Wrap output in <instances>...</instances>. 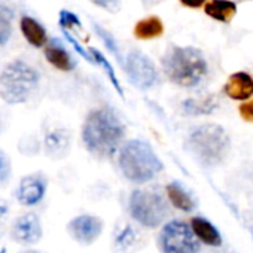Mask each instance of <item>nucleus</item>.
<instances>
[{
  "label": "nucleus",
  "instance_id": "f257e3e1",
  "mask_svg": "<svg viewBox=\"0 0 253 253\" xmlns=\"http://www.w3.org/2000/svg\"><path fill=\"white\" fill-rule=\"evenodd\" d=\"M124 136V124L110 107L92 110L82 126V140L86 149L100 158L113 157Z\"/></svg>",
  "mask_w": 253,
  "mask_h": 253
},
{
  "label": "nucleus",
  "instance_id": "f03ea898",
  "mask_svg": "<svg viewBox=\"0 0 253 253\" xmlns=\"http://www.w3.org/2000/svg\"><path fill=\"white\" fill-rule=\"evenodd\" d=\"M167 78L179 86H197L207 75V61L203 52L192 46H171L163 58Z\"/></svg>",
  "mask_w": 253,
  "mask_h": 253
},
{
  "label": "nucleus",
  "instance_id": "7ed1b4c3",
  "mask_svg": "<svg viewBox=\"0 0 253 253\" xmlns=\"http://www.w3.org/2000/svg\"><path fill=\"white\" fill-rule=\"evenodd\" d=\"M119 167L128 180L145 183L152 180L163 170V163L149 143L143 140H130L119 152Z\"/></svg>",
  "mask_w": 253,
  "mask_h": 253
},
{
  "label": "nucleus",
  "instance_id": "20e7f679",
  "mask_svg": "<svg viewBox=\"0 0 253 253\" xmlns=\"http://www.w3.org/2000/svg\"><path fill=\"white\" fill-rule=\"evenodd\" d=\"M188 149L206 166L220 164L229 152V137L217 124L198 125L189 133Z\"/></svg>",
  "mask_w": 253,
  "mask_h": 253
},
{
  "label": "nucleus",
  "instance_id": "39448f33",
  "mask_svg": "<svg viewBox=\"0 0 253 253\" xmlns=\"http://www.w3.org/2000/svg\"><path fill=\"white\" fill-rule=\"evenodd\" d=\"M39 81L36 69L23 60H15L0 73V95L9 104L26 103L36 91Z\"/></svg>",
  "mask_w": 253,
  "mask_h": 253
},
{
  "label": "nucleus",
  "instance_id": "423d86ee",
  "mask_svg": "<svg viewBox=\"0 0 253 253\" xmlns=\"http://www.w3.org/2000/svg\"><path fill=\"white\" fill-rule=\"evenodd\" d=\"M130 213L133 219L148 228L160 226L169 213L164 197L152 189H137L130 197Z\"/></svg>",
  "mask_w": 253,
  "mask_h": 253
},
{
  "label": "nucleus",
  "instance_id": "0eeeda50",
  "mask_svg": "<svg viewBox=\"0 0 253 253\" xmlns=\"http://www.w3.org/2000/svg\"><path fill=\"white\" fill-rule=\"evenodd\" d=\"M158 241L163 253H198L201 247L191 225L183 220L167 222Z\"/></svg>",
  "mask_w": 253,
  "mask_h": 253
},
{
  "label": "nucleus",
  "instance_id": "6e6552de",
  "mask_svg": "<svg viewBox=\"0 0 253 253\" xmlns=\"http://www.w3.org/2000/svg\"><path fill=\"white\" fill-rule=\"evenodd\" d=\"M130 81L140 89H149L158 81V73L154 63L140 51H131L124 63Z\"/></svg>",
  "mask_w": 253,
  "mask_h": 253
},
{
  "label": "nucleus",
  "instance_id": "1a4fd4ad",
  "mask_svg": "<svg viewBox=\"0 0 253 253\" xmlns=\"http://www.w3.org/2000/svg\"><path fill=\"white\" fill-rule=\"evenodd\" d=\"M42 225L35 213H26L17 217L11 226V237L23 246L36 244L42 238Z\"/></svg>",
  "mask_w": 253,
  "mask_h": 253
},
{
  "label": "nucleus",
  "instance_id": "9d476101",
  "mask_svg": "<svg viewBox=\"0 0 253 253\" xmlns=\"http://www.w3.org/2000/svg\"><path fill=\"white\" fill-rule=\"evenodd\" d=\"M46 188H48V180L43 174L41 173L29 174L21 179L17 188V200L21 206L26 207L36 206L43 200L46 194Z\"/></svg>",
  "mask_w": 253,
  "mask_h": 253
},
{
  "label": "nucleus",
  "instance_id": "9b49d317",
  "mask_svg": "<svg viewBox=\"0 0 253 253\" xmlns=\"http://www.w3.org/2000/svg\"><path fill=\"white\" fill-rule=\"evenodd\" d=\"M67 231L78 243L88 246L100 237L103 231V222L100 217L91 214H81L69 222Z\"/></svg>",
  "mask_w": 253,
  "mask_h": 253
},
{
  "label": "nucleus",
  "instance_id": "f8f14e48",
  "mask_svg": "<svg viewBox=\"0 0 253 253\" xmlns=\"http://www.w3.org/2000/svg\"><path fill=\"white\" fill-rule=\"evenodd\" d=\"M72 143V134L66 128H54L45 134L43 148L48 157L51 158H64L69 154Z\"/></svg>",
  "mask_w": 253,
  "mask_h": 253
},
{
  "label": "nucleus",
  "instance_id": "ddd939ff",
  "mask_svg": "<svg viewBox=\"0 0 253 253\" xmlns=\"http://www.w3.org/2000/svg\"><path fill=\"white\" fill-rule=\"evenodd\" d=\"M45 57H46V60H48V63L51 66H54L55 69L63 70V72H70L76 66L75 58L61 45V42L57 41V39H51L45 45Z\"/></svg>",
  "mask_w": 253,
  "mask_h": 253
},
{
  "label": "nucleus",
  "instance_id": "4468645a",
  "mask_svg": "<svg viewBox=\"0 0 253 253\" xmlns=\"http://www.w3.org/2000/svg\"><path fill=\"white\" fill-rule=\"evenodd\" d=\"M225 92L232 100H247L253 95V79L250 75L244 72L232 73L226 84H225Z\"/></svg>",
  "mask_w": 253,
  "mask_h": 253
},
{
  "label": "nucleus",
  "instance_id": "2eb2a0df",
  "mask_svg": "<svg viewBox=\"0 0 253 253\" xmlns=\"http://www.w3.org/2000/svg\"><path fill=\"white\" fill-rule=\"evenodd\" d=\"M191 228L201 243L211 246V247H219L222 244V235H220L219 229L209 219L200 217V216L192 217Z\"/></svg>",
  "mask_w": 253,
  "mask_h": 253
},
{
  "label": "nucleus",
  "instance_id": "dca6fc26",
  "mask_svg": "<svg viewBox=\"0 0 253 253\" xmlns=\"http://www.w3.org/2000/svg\"><path fill=\"white\" fill-rule=\"evenodd\" d=\"M20 29H21V33H23L24 39L32 46L42 48V46H45L48 43V35H46L45 27L39 21H36L35 18L23 17L21 23H20Z\"/></svg>",
  "mask_w": 253,
  "mask_h": 253
},
{
  "label": "nucleus",
  "instance_id": "f3484780",
  "mask_svg": "<svg viewBox=\"0 0 253 253\" xmlns=\"http://www.w3.org/2000/svg\"><path fill=\"white\" fill-rule=\"evenodd\" d=\"M167 195L170 203L182 211L188 213L195 209V200L192 198L189 191L179 182H171L170 185H167Z\"/></svg>",
  "mask_w": 253,
  "mask_h": 253
},
{
  "label": "nucleus",
  "instance_id": "a211bd4d",
  "mask_svg": "<svg viewBox=\"0 0 253 253\" xmlns=\"http://www.w3.org/2000/svg\"><path fill=\"white\" fill-rule=\"evenodd\" d=\"M204 11L213 20L229 23L237 14V5L231 0H210L209 3H206Z\"/></svg>",
  "mask_w": 253,
  "mask_h": 253
},
{
  "label": "nucleus",
  "instance_id": "6ab92c4d",
  "mask_svg": "<svg viewBox=\"0 0 253 253\" xmlns=\"http://www.w3.org/2000/svg\"><path fill=\"white\" fill-rule=\"evenodd\" d=\"M163 32H164V26L158 17H148L145 20H140L134 27L136 38L143 39V41L160 38L163 35Z\"/></svg>",
  "mask_w": 253,
  "mask_h": 253
},
{
  "label": "nucleus",
  "instance_id": "aec40b11",
  "mask_svg": "<svg viewBox=\"0 0 253 253\" xmlns=\"http://www.w3.org/2000/svg\"><path fill=\"white\" fill-rule=\"evenodd\" d=\"M216 107H217V101L211 95L189 98L183 101V110L189 115H207L211 113Z\"/></svg>",
  "mask_w": 253,
  "mask_h": 253
},
{
  "label": "nucleus",
  "instance_id": "412c9836",
  "mask_svg": "<svg viewBox=\"0 0 253 253\" xmlns=\"http://www.w3.org/2000/svg\"><path fill=\"white\" fill-rule=\"evenodd\" d=\"M14 12L5 5H0V48L5 46L12 35Z\"/></svg>",
  "mask_w": 253,
  "mask_h": 253
},
{
  "label": "nucleus",
  "instance_id": "4be33fe9",
  "mask_svg": "<svg viewBox=\"0 0 253 253\" xmlns=\"http://www.w3.org/2000/svg\"><path fill=\"white\" fill-rule=\"evenodd\" d=\"M136 238H137V231L131 225H125L124 228H121L116 232V235H115V244L121 250H125V249L131 247L136 243Z\"/></svg>",
  "mask_w": 253,
  "mask_h": 253
},
{
  "label": "nucleus",
  "instance_id": "5701e85b",
  "mask_svg": "<svg viewBox=\"0 0 253 253\" xmlns=\"http://www.w3.org/2000/svg\"><path fill=\"white\" fill-rule=\"evenodd\" d=\"M89 54H91V57H92V60H94V63L95 64H98V66H101L103 67V70L107 73V76H109V79L112 81V84H113V86L116 88V91L122 95L124 92H122V88L119 86V82H118V79H116V75H115V70H113V67L110 66V63L106 60V57L101 54V52H98L97 49H94V48H89Z\"/></svg>",
  "mask_w": 253,
  "mask_h": 253
},
{
  "label": "nucleus",
  "instance_id": "b1692460",
  "mask_svg": "<svg viewBox=\"0 0 253 253\" xmlns=\"http://www.w3.org/2000/svg\"><path fill=\"white\" fill-rule=\"evenodd\" d=\"M94 29H95V32L98 33L100 39L104 42L106 48H107V49H110V51H112V54H113V55L118 58L119 64H121V63L124 64V61H122V57H121V54H119V49H118V45H116L115 39L112 38V35H110V33H107V32H106L103 27H100L98 24H94Z\"/></svg>",
  "mask_w": 253,
  "mask_h": 253
},
{
  "label": "nucleus",
  "instance_id": "393cba45",
  "mask_svg": "<svg viewBox=\"0 0 253 253\" xmlns=\"http://www.w3.org/2000/svg\"><path fill=\"white\" fill-rule=\"evenodd\" d=\"M11 176H12L11 158L6 152L0 149V185H5L6 182H9Z\"/></svg>",
  "mask_w": 253,
  "mask_h": 253
},
{
  "label": "nucleus",
  "instance_id": "a878e982",
  "mask_svg": "<svg viewBox=\"0 0 253 253\" xmlns=\"http://www.w3.org/2000/svg\"><path fill=\"white\" fill-rule=\"evenodd\" d=\"M60 26H61L63 29H66V27H73V26L81 27V21H79V18H78L73 12L61 11V12H60Z\"/></svg>",
  "mask_w": 253,
  "mask_h": 253
},
{
  "label": "nucleus",
  "instance_id": "bb28decb",
  "mask_svg": "<svg viewBox=\"0 0 253 253\" xmlns=\"http://www.w3.org/2000/svg\"><path fill=\"white\" fill-rule=\"evenodd\" d=\"M91 2L112 14L118 12L119 8H121V3H122V0H91Z\"/></svg>",
  "mask_w": 253,
  "mask_h": 253
},
{
  "label": "nucleus",
  "instance_id": "cd10ccee",
  "mask_svg": "<svg viewBox=\"0 0 253 253\" xmlns=\"http://www.w3.org/2000/svg\"><path fill=\"white\" fill-rule=\"evenodd\" d=\"M238 112L241 115V118L247 122H253V100H249L246 103H243L238 107Z\"/></svg>",
  "mask_w": 253,
  "mask_h": 253
},
{
  "label": "nucleus",
  "instance_id": "c85d7f7f",
  "mask_svg": "<svg viewBox=\"0 0 253 253\" xmlns=\"http://www.w3.org/2000/svg\"><path fill=\"white\" fill-rule=\"evenodd\" d=\"M9 214V203L5 200H0V222H3Z\"/></svg>",
  "mask_w": 253,
  "mask_h": 253
},
{
  "label": "nucleus",
  "instance_id": "c756f323",
  "mask_svg": "<svg viewBox=\"0 0 253 253\" xmlns=\"http://www.w3.org/2000/svg\"><path fill=\"white\" fill-rule=\"evenodd\" d=\"M180 2H182V5H185V6H188V8L197 9V8H200V6L204 5L206 0H180Z\"/></svg>",
  "mask_w": 253,
  "mask_h": 253
},
{
  "label": "nucleus",
  "instance_id": "7c9ffc66",
  "mask_svg": "<svg viewBox=\"0 0 253 253\" xmlns=\"http://www.w3.org/2000/svg\"><path fill=\"white\" fill-rule=\"evenodd\" d=\"M3 130H5V119L2 118V115H0V134L3 133Z\"/></svg>",
  "mask_w": 253,
  "mask_h": 253
},
{
  "label": "nucleus",
  "instance_id": "2f4dec72",
  "mask_svg": "<svg viewBox=\"0 0 253 253\" xmlns=\"http://www.w3.org/2000/svg\"><path fill=\"white\" fill-rule=\"evenodd\" d=\"M21 253H41V252H38V250H24Z\"/></svg>",
  "mask_w": 253,
  "mask_h": 253
}]
</instances>
